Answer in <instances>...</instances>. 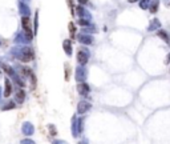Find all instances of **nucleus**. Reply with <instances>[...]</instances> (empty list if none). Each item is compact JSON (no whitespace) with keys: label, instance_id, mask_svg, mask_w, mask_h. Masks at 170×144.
Here are the masks:
<instances>
[{"label":"nucleus","instance_id":"nucleus-9","mask_svg":"<svg viewBox=\"0 0 170 144\" xmlns=\"http://www.w3.org/2000/svg\"><path fill=\"white\" fill-rule=\"evenodd\" d=\"M11 92H12V86H11V83H9V80H6V92H4V96L8 98V96L11 95Z\"/></svg>","mask_w":170,"mask_h":144},{"label":"nucleus","instance_id":"nucleus-13","mask_svg":"<svg viewBox=\"0 0 170 144\" xmlns=\"http://www.w3.org/2000/svg\"><path fill=\"white\" fill-rule=\"evenodd\" d=\"M3 69L7 72V73H12V69H9L8 66H3Z\"/></svg>","mask_w":170,"mask_h":144},{"label":"nucleus","instance_id":"nucleus-3","mask_svg":"<svg viewBox=\"0 0 170 144\" xmlns=\"http://www.w3.org/2000/svg\"><path fill=\"white\" fill-rule=\"evenodd\" d=\"M90 108V104L89 103H85V101H81L80 104H78V112L80 113H84V112H87L88 110Z\"/></svg>","mask_w":170,"mask_h":144},{"label":"nucleus","instance_id":"nucleus-10","mask_svg":"<svg viewBox=\"0 0 170 144\" xmlns=\"http://www.w3.org/2000/svg\"><path fill=\"white\" fill-rule=\"evenodd\" d=\"M24 98H25V93H24V91H23V89H19V91H18V96H16L18 101H19V103H23Z\"/></svg>","mask_w":170,"mask_h":144},{"label":"nucleus","instance_id":"nucleus-15","mask_svg":"<svg viewBox=\"0 0 170 144\" xmlns=\"http://www.w3.org/2000/svg\"><path fill=\"white\" fill-rule=\"evenodd\" d=\"M13 107H15V104H13V103H9L8 106H7L6 108H4V110H8V108H13Z\"/></svg>","mask_w":170,"mask_h":144},{"label":"nucleus","instance_id":"nucleus-5","mask_svg":"<svg viewBox=\"0 0 170 144\" xmlns=\"http://www.w3.org/2000/svg\"><path fill=\"white\" fill-rule=\"evenodd\" d=\"M161 28V21L158 20V19H154V20H152V23H150V27H149V31H153V29H159Z\"/></svg>","mask_w":170,"mask_h":144},{"label":"nucleus","instance_id":"nucleus-8","mask_svg":"<svg viewBox=\"0 0 170 144\" xmlns=\"http://www.w3.org/2000/svg\"><path fill=\"white\" fill-rule=\"evenodd\" d=\"M77 89L80 93H88L89 92V86L88 84H78Z\"/></svg>","mask_w":170,"mask_h":144},{"label":"nucleus","instance_id":"nucleus-11","mask_svg":"<svg viewBox=\"0 0 170 144\" xmlns=\"http://www.w3.org/2000/svg\"><path fill=\"white\" fill-rule=\"evenodd\" d=\"M140 7H141L142 9H146L150 7V1L149 0H141V3H140Z\"/></svg>","mask_w":170,"mask_h":144},{"label":"nucleus","instance_id":"nucleus-16","mask_svg":"<svg viewBox=\"0 0 170 144\" xmlns=\"http://www.w3.org/2000/svg\"><path fill=\"white\" fill-rule=\"evenodd\" d=\"M78 23H80V24H83V26H87V21H84V20H80V21H78Z\"/></svg>","mask_w":170,"mask_h":144},{"label":"nucleus","instance_id":"nucleus-4","mask_svg":"<svg viewBox=\"0 0 170 144\" xmlns=\"http://www.w3.org/2000/svg\"><path fill=\"white\" fill-rule=\"evenodd\" d=\"M77 58H78V61H80V64H87L88 56H87V53H85V52L80 51V52L77 53Z\"/></svg>","mask_w":170,"mask_h":144},{"label":"nucleus","instance_id":"nucleus-1","mask_svg":"<svg viewBox=\"0 0 170 144\" xmlns=\"http://www.w3.org/2000/svg\"><path fill=\"white\" fill-rule=\"evenodd\" d=\"M21 23H23V28L25 29L27 35H28V39H32V38H33V32H32L31 20H29L28 17H23V19H21Z\"/></svg>","mask_w":170,"mask_h":144},{"label":"nucleus","instance_id":"nucleus-6","mask_svg":"<svg viewBox=\"0 0 170 144\" xmlns=\"http://www.w3.org/2000/svg\"><path fill=\"white\" fill-rule=\"evenodd\" d=\"M157 35H158L162 40L166 41V43H170V38H169V35H167V32H165V31H162V29H159Z\"/></svg>","mask_w":170,"mask_h":144},{"label":"nucleus","instance_id":"nucleus-2","mask_svg":"<svg viewBox=\"0 0 170 144\" xmlns=\"http://www.w3.org/2000/svg\"><path fill=\"white\" fill-rule=\"evenodd\" d=\"M33 56H35V53H33V51L32 49H25V52H24L23 55L20 56V60L24 61V63H27V61H31L33 60Z\"/></svg>","mask_w":170,"mask_h":144},{"label":"nucleus","instance_id":"nucleus-18","mask_svg":"<svg viewBox=\"0 0 170 144\" xmlns=\"http://www.w3.org/2000/svg\"><path fill=\"white\" fill-rule=\"evenodd\" d=\"M78 1H80L81 4H85V3H87V0H78Z\"/></svg>","mask_w":170,"mask_h":144},{"label":"nucleus","instance_id":"nucleus-14","mask_svg":"<svg viewBox=\"0 0 170 144\" xmlns=\"http://www.w3.org/2000/svg\"><path fill=\"white\" fill-rule=\"evenodd\" d=\"M49 130L52 131V132H51L52 135H56V133H57V132H56V128H55V127H52V125H49Z\"/></svg>","mask_w":170,"mask_h":144},{"label":"nucleus","instance_id":"nucleus-17","mask_svg":"<svg viewBox=\"0 0 170 144\" xmlns=\"http://www.w3.org/2000/svg\"><path fill=\"white\" fill-rule=\"evenodd\" d=\"M169 61H170V53L167 55V58H166V60H165V63H169Z\"/></svg>","mask_w":170,"mask_h":144},{"label":"nucleus","instance_id":"nucleus-12","mask_svg":"<svg viewBox=\"0 0 170 144\" xmlns=\"http://www.w3.org/2000/svg\"><path fill=\"white\" fill-rule=\"evenodd\" d=\"M69 31H71V34H72V39H73V38H75V31H76L75 24H73V23L69 24Z\"/></svg>","mask_w":170,"mask_h":144},{"label":"nucleus","instance_id":"nucleus-7","mask_svg":"<svg viewBox=\"0 0 170 144\" xmlns=\"http://www.w3.org/2000/svg\"><path fill=\"white\" fill-rule=\"evenodd\" d=\"M158 1H159V0H153V1H150L149 9H150V12H152V14L157 12V9H158Z\"/></svg>","mask_w":170,"mask_h":144},{"label":"nucleus","instance_id":"nucleus-19","mask_svg":"<svg viewBox=\"0 0 170 144\" xmlns=\"http://www.w3.org/2000/svg\"><path fill=\"white\" fill-rule=\"evenodd\" d=\"M133 1H137V0H129V3H133Z\"/></svg>","mask_w":170,"mask_h":144}]
</instances>
